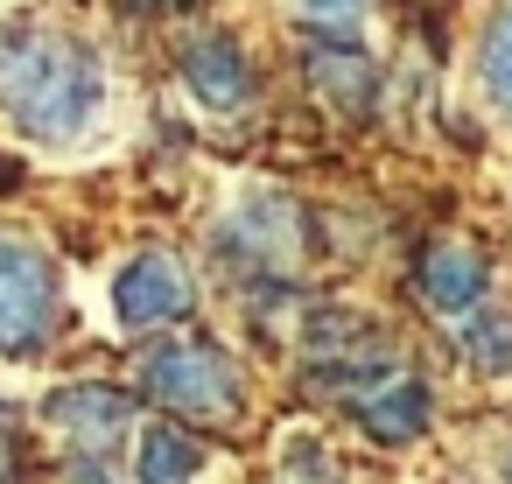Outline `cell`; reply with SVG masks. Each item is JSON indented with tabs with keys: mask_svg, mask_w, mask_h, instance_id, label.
I'll use <instances>...</instances> for the list:
<instances>
[{
	"mask_svg": "<svg viewBox=\"0 0 512 484\" xmlns=\"http://www.w3.org/2000/svg\"><path fill=\"white\" fill-rule=\"evenodd\" d=\"M43 421L64 449L78 456H106L134 435V400L120 386H92V379H71L57 393H43Z\"/></svg>",
	"mask_w": 512,
	"mask_h": 484,
	"instance_id": "obj_5",
	"label": "cell"
},
{
	"mask_svg": "<svg viewBox=\"0 0 512 484\" xmlns=\"http://www.w3.org/2000/svg\"><path fill=\"white\" fill-rule=\"evenodd\" d=\"M8 442H15V414L0 407V463H8Z\"/></svg>",
	"mask_w": 512,
	"mask_h": 484,
	"instance_id": "obj_16",
	"label": "cell"
},
{
	"mask_svg": "<svg viewBox=\"0 0 512 484\" xmlns=\"http://www.w3.org/2000/svg\"><path fill=\"white\" fill-rule=\"evenodd\" d=\"M190 302H197V281H190V267L176 253H134L106 281L113 330H162V323L190 316Z\"/></svg>",
	"mask_w": 512,
	"mask_h": 484,
	"instance_id": "obj_4",
	"label": "cell"
},
{
	"mask_svg": "<svg viewBox=\"0 0 512 484\" xmlns=\"http://www.w3.org/2000/svg\"><path fill=\"white\" fill-rule=\"evenodd\" d=\"M64 484H113V477L99 470V456H78V463L64 470Z\"/></svg>",
	"mask_w": 512,
	"mask_h": 484,
	"instance_id": "obj_15",
	"label": "cell"
},
{
	"mask_svg": "<svg viewBox=\"0 0 512 484\" xmlns=\"http://www.w3.org/2000/svg\"><path fill=\"white\" fill-rule=\"evenodd\" d=\"M204 463H211L204 442L183 435L176 421H155V428H141V442H134V484H197Z\"/></svg>",
	"mask_w": 512,
	"mask_h": 484,
	"instance_id": "obj_11",
	"label": "cell"
},
{
	"mask_svg": "<svg viewBox=\"0 0 512 484\" xmlns=\"http://www.w3.org/2000/svg\"><path fill=\"white\" fill-rule=\"evenodd\" d=\"M295 8L316 22H351V15H365V0H295Z\"/></svg>",
	"mask_w": 512,
	"mask_h": 484,
	"instance_id": "obj_14",
	"label": "cell"
},
{
	"mask_svg": "<svg viewBox=\"0 0 512 484\" xmlns=\"http://www.w3.org/2000/svg\"><path fill=\"white\" fill-rule=\"evenodd\" d=\"M477 92L512 127V0H498V15H491V29L477 43Z\"/></svg>",
	"mask_w": 512,
	"mask_h": 484,
	"instance_id": "obj_12",
	"label": "cell"
},
{
	"mask_svg": "<svg viewBox=\"0 0 512 484\" xmlns=\"http://www.w3.org/2000/svg\"><path fill=\"white\" fill-rule=\"evenodd\" d=\"M141 386L148 400H162L169 414H190V421H218L239 407V365L232 351L204 344V337H169L141 358Z\"/></svg>",
	"mask_w": 512,
	"mask_h": 484,
	"instance_id": "obj_2",
	"label": "cell"
},
{
	"mask_svg": "<svg viewBox=\"0 0 512 484\" xmlns=\"http://www.w3.org/2000/svg\"><path fill=\"white\" fill-rule=\"evenodd\" d=\"M351 414H358V428L372 435V442H421L428 435V421H435V393H428V379H414V372H386V379H372L358 400H351Z\"/></svg>",
	"mask_w": 512,
	"mask_h": 484,
	"instance_id": "obj_7",
	"label": "cell"
},
{
	"mask_svg": "<svg viewBox=\"0 0 512 484\" xmlns=\"http://www.w3.org/2000/svg\"><path fill=\"white\" fill-rule=\"evenodd\" d=\"M183 85L204 113H239L253 99V64L232 36H204V43L183 50Z\"/></svg>",
	"mask_w": 512,
	"mask_h": 484,
	"instance_id": "obj_8",
	"label": "cell"
},
{
	"mask_svg": "<svg viewBox=\"0 0 512 484\" xmlns=\"http://www.w3.org/2000/svg\"><path fill=\"white\" fill-rule=\"evenodd\" d=\"M421 295H428V309H442V316H470V309H484V295H491V267H484V253L463 246V239L428 246V260H421Z\"/></svg>",
	"mask_w": 512,
	"mask_h": 484,
	"instance_id": "obj_9",
	"label": "cell"
},
{
	"mask_svg": "<svg viewBox=\"0 0 512 484\" xmlns=\"http://www.w3.org/2000/svg\"><path fill=\"white\" fill-rule=\"evenodd\" d=\"M0 484H8V463H0Z\"/></svg>",
	"mask_w": 512,
	"mask_h": 484,
	"instance_id": "obj_17",
	"label": "cell"
},
{
	"mask_svg": "<svg viewBox=\"0 0 512 484\" xmlns=\"http://www.w3.org/2000/svg\"><path fill=\"white\" fill-rule=\"evenodd\" d=\"M505 477H512V463H505Z\"/></svg>",
	"mask_w": 512,
	"mask_h": 484,
	"instance_id": "obj_18",
	"label": "cell"
},
{
	"mask_svg": "<svg viewBox=\"0 0 512 484\" xmlns=\"http://www.w3.org/2000/svg\"><path fill=\"white\" fill-rule=\"evenodd\" d=\"M225 246H239L246 267H288L302 246V218L281 190H246L225 218Z\"/></svg>",
	"mask_w": 512,
	"mask_h": 484,
	"instance_id": "obj_6",
	"label": "cell"
},
{
	"mask_svg": "<svg viewBox=\"0 0 512 484\" xmlns=\"http://www.w3.org/2000/svg\"><path fill=\"white\" fill-rule=\"evenodd\" d=\"M106 113V57L71 29H22L0 43V127L43 155L92 141Z\"/></svg>",
	"mask_w": 512,
	"mask_h": 484,
	"instance_id": "obj_1",
	"label": "cell"
},
{
	"mask_svg": "<svg viewBox=\"0 0 512 484\" xmlns=\"http://www.w3.org/2000/svg\"><path fill=\"white\" fill-rule=\"evenodd\" d=\"M50 330H57V260L22 232H0V358H36Z\"/></svg>",
	"mask_w": 512,
	"mask_h": 484,
	"instance_id": "obj_3",
	"label": "cell"
},
{
	"mask_svg": "<svg viewBox=\"0 0 512 484\" xmlns=\"http://www.w3.org/2000/svg\"><path fill=\"white\" fill-rule=\"evenodd\" d=\"M309 85H316V99H330V106H344V113H365L372 92H379V71H372V57L351 50V43H316V50H309Z\"/></svg>",
	"mask_w": 512,
	"mask_h": 484,
	"instance_id": "obj_10",
	"label": "cell"
},
{
	"mask_svg": "<svg viewBox=\"0 0 512 484\" xmlns=\"http://www.w3.org/2000/svg\"><path fill=\"white\" fill-rule=\"evenodd\" d=\"M456 344H463V358H470L484 379H505V386H512V316L470 309V316H456Z\"/></svg>",
	"mask_w": 512,
	"mask_h": 484,
	"instance_id": "obj_13",
	"label": "cell"
}]
</instances>
